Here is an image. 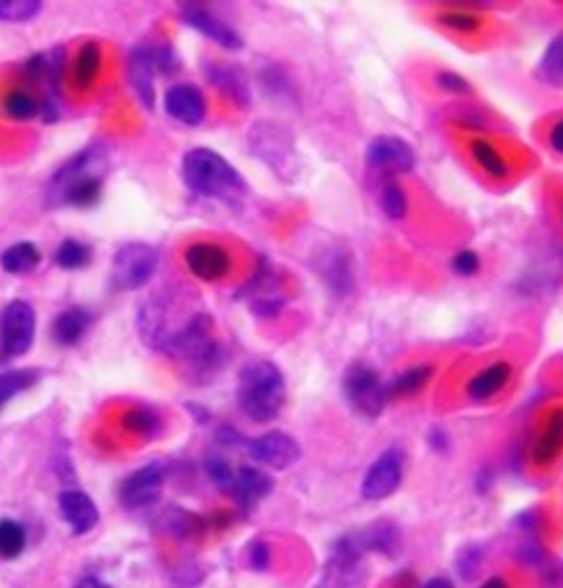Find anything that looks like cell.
<instances>
[{"mask_svg": "<svg viewBox=\"0 0 563 588\" xmlns=\"http://www.w3.org/2000/svg\"><path fill=\"white\" fill-rule=\"evenodd\" d=\"M104 161L102 146H91L77 152L53 174L47 188V203L51 208H91L99 201L104 188Z\"/></svg>", "mask_w": 563, "mask_h": 588, "instance_id": "1", "label": "cell"}, {"mask_svg": "<svg viewBox=\"0 0 563 588\" xmlns=\"http://www.w3.org/2000/svg\"><path fill=\"white\" fill-rule=\"evenodd\" d=\"M183 181L205 199L236 203L247 192V183L231 163L209 148H192L183 157Z\"/></svg>", "mask_w": 563, "mask_h": 588, "instance_id": "2", "label": "cell"}, {"mask_svg": "<svg viewBox=\"0 0 563 588\" xmlns=\"http://www.w3.org/2000/svg\"><path fill=\"white\" fill-rule=\"evenodd\" d=\"M286 401L282 370L269 359H253L238 375V404L256 423H271L280 417Z\"/></svg>", "mask_w": 563, "mask_h": 588, "instance_id": "3", "label": "cell"}, {"mask_svg": "<svg viewBox=\"0 0 563 588\" xmlns=\"http://www.w3.org/2000/svg\"><path fill=\"white\" fill-rule=\"evenodd\" d=\"M214 322L205 313H196L181 329H176L170 340L163 344L161 353L179 359L196 379H207L216 375L223 366V346L214 337Z\"/></svg>", "mask_w": 563, "mask_h": 588, "instance_id": "4", "label": "cell"}, {"mask_svg": "<svg viewBox=\"0 0 563 588\" xmlns=\"http://www.w3.org/2000/svg\"><path fill=\"white\" fill-rule=\"evenodd\" d=\"M159 269V252L148 243H126L113 258L110 282L119 291H137L148 285Z\"/></svg>", "mask_w": 563, "mask_h": 588, "instance_id": "5", "label": "cell"}, {"mask_svg": "<svg viewBox=\"0 0 563 588\" xmlns=\"http://www.w3.org/2000/svg\"><path fill=\"white\" fill-rule=\"evenodd\" d=\"M344 395L352 410L361 417H379L385 404H388V390L377 370L366 366V364H355L348 368L344 377Z\"/></svg>", "mask_w": 563, "mask_h": 588, "instance_id": "6", "label": "cell"}, {"mask_svg": "<svg viewBox=\"0 0 563 588\" xmlns=\"http://www.w3.org/2000/svg\"><path fill=\"white\" fill-rule=\"evenodd\" d=\"M36 337V311L25 300H14L0 313V357L16 359L29 353Z\"/></svg>", "mask_w": 563, "mask_h": 588, "instance_id": "7", "label": "cell"}, {"mask_svg": "<svg viewBox=\"0 0 563 588\" xmlns=\"http://www.w3.org/2000/svg\"><path fill=\"white\" fill-rule=\"evenodd\" d=\"M405 456L399 448H390L381 452L370 470L366 472L361 485V494L368 500H385L390 498L403 483Z\"/></svg>", "mask_w": 563, "mask_h": 588, "instance_id": "8", "label": "cell"}, {"mask_svg": "<svg viewBox=\"0 0 563 588\" xmlns=\"http://www.w3.org/2000/svg\"><path fill=\"white\" fill-rule=\"evenodd\" d=\"M366 163L379 174H405L416 166V155L405 139L394 135L374 137L366 150Z\"/></svg>", "mask_w": 563, "mask_h": 588, "instance_id": "9", "label": "cell"}, {"mask_svg": "<svg viewBox=\"0 0 563 588\" xmlns=\"http://www.w3.org/2000/svg\"><path fill=\"white\" fill-rule=\"evenodd\" d=\"M247 452L253 461L267 465L271 470H289L291 465L300 461L302 450L291 434L286 432H267L262 437L247 443Z\"/></svg>", "mask_w": 563, "mask_h": 588, "instance_id": "10", "label": "cell"}, {"mask_svg": "<svg viewBox=\"0 0 563 588\" xmlns=\"http://www.w3.org/2000/svg\"><path fill=\"white\" fill-rule=\"evenodd\" d=\"M163 467L159 463H150L141 470L132 472L119 487V498L128 509L148 507L159 498L163 489Z\"/></svg>", "mask_w": 563, "mask_h": 588, "instance_id": "11", "label": "cell"}, {"mask_svg": "<svg viewBox=\"0 0 563 588\" xmlns=\"http://www.w3.org/2000/svg\"><path fill=\"white\" fill-rule=\"evenodd\" d=\"M163 108L176 122L198 126L205 119L207 102L203 91L194 84H174L163 95Z\"/></svg>", "mask_w": 563, "mask_h": 588, "instance_id": "12", "label": "cell"}, {"mask_svg": "<svg viewBox=\"0 0 563 588\" xmlns=\"http://www.w3.org/2000/svg\"><path fill=\"white\" fill-rule=\"evenodd\" d=\"M185 265L198 280L216 282L231 271V256L216 243H194L185 249Z\"/></svg>", "mask_w": 563, "mask_h": 588, "instance_id": "13", "label": "cell"}, {"mask_svg": "<svg viewBox=\"0 0 563 588\" xmlns=\"http://www.w3.org/2000/svg\"><path fill=\"white\" fill-rule=\"evenodd\" d=\"M181 16L185 20V25H190L192 29L198 31V34H203L205 38L216 42L218 47H223L227 51L242 49V38L238 31L231 29L225 20L214 16L209 9L201 5H183Z\"/></svg>", "mask_w": 563, "mask_h": 588, "instance_id": "14", "label": "cell"}, {"mask_svg": "<svg viewBox=\"0 0 563 588\" xmlns=\"http://www.w3.org/2000/svg\"><path fill=\"white\" fill-rule=\"evenodd\" d=\"M128 82L135 91L137 100L152 111L154 102H157V91H154V75H157V67L152 60V47L150 45H137L128 53L126 62Z\"/></svg>", "mask_w": 563, "mask_h": 588, "instance_id": "15", "label": "cell"}, {"mask_svg": "<svg viewBox=\"0 0 563 588\" xmlns=\"http://www.w3.org/2000/svg\"><path fill=\"white\" fill-rule=\"evenodd\" d=\"M60 511L66 525L71 527L77 536L93 531L99 520V509L93 503V498L82 489H66L60 494Z\"/></svg>", "mask_w": 563, "mask_h": 588, "instance_id": "16", "label": "cell"}, {"mask_svg": "<svg viewBox=\"0 0 563 588\" xmlns=\"http://www.w3.org/2000/svg\"><path fill=\"white\" fill-rule=\"evenodd\" d=\"M251 139H253V152L264 159V163H284L289 166V159L293 155V146H291V137L284 133L282 128L275 124H258L251 130Z\"/></svg>", "mask_w": 563, "mask_h": 588, "instance_id": "17", "label": "cell"}, {"mask_svg": "<svg viewBox=\"0 0 563 588\" xmlns=\"http://www.w3.org/2000/svg\"><path fill=\"white\" fill-rule=\"evenodd\" d=\"M207 80L212 82L216 89L227 95L231 102H236L238 106H249L251 102V91H249V82L247 75L238 69L236 64H227V62H209L205 67Z\"/></svg>", "mask_w": 563, "mask_h": 588, "instance_id": "18", "label": "cell"}, {"mask_svg": "<svg viewBox=\"0 0 563 588\" xmlns=\"http://www.w3.org/2000/svg\"><path fill=\"white\" fill-rule=\"evenodd\" d=\"M563 450V408H557L548 415L542 430L533 443L531 459L539 467L553 465Z\"/></svg>", "mask_w": 563, "mask_h": 588, "instance_id": "19", "label": "cell"}, {"mask_svg": "<svg viewBox=\"0 0 563 588\" xmlns=\"http://www.w3.org/2000/svg\"><path fill=\"white\" fill-rule=\"evenodd\" d=\"M511 377H513V366L509 362H495L469 379L467 397L471 401H476V404L489 401L506 388Z\"/></svg>", "mask_w": 563, "mask_h": 588, "instance_id": "20", "label": "cell"}, {"mask_svg": "<svg viewBox=\"0 0 563 588\" xmlns=\"http://www.w3.org/2000/svg\"><path fill=\"white\" fill-rule=\"evenodd\" d=\"M88 326H91V313L82 307L64 309L51 324L53 340L60 346H75L82 340Z\"/></svg>", "mask_w": 563, "mask_h": 588, "instance_id": "21", "label": "cell"}, {"mask_svg": "<svg viewBox=\"0 0 563 588\" xmlns=\"http://www.w3.org/2000/svg\"><path fill=\"white\" fill-rule=\"evenodd\" d=\"M271 489H273V481L269 478V474H264L262 470H258V467H240L231 492H234L245 505H253L267 496Z\"/></svg>", "mask_w": 563, "mask_h": 588, "instance_id": "22", "label": "cell"}, {"mask_svg": "<svg viewBox=\"0 0 563 588\" xmlns=\"http://www.w3.org/2000/svg\"><path fill=\"white\" fill-rule=\"evenodd\" d=\"M469 152L473 161H476V166L487 174V177L495 179V181H502L509 177V161L502 155V152L495 148L489 139H473L469 144Z\"/></svg>", "mask_w": 563, "mask_h": 588, "instance_id": "23", "label": "cell"}, {"mask_svg": "<svg viewBox=\"0 0 563 588\" xmlns=\"http://www.w3.org/2000/svg\"><path fill=\"white\" fill-rule=\"evenodd\" d=\"M42 260V254L38 245L29 241L9 245L3 254H0V267H3L11 276H25L31 274L33 269H38Z\"/></svg>", "mask_w": 563, "mask_h": 588, "instance_id": "24", "label": "cell"}, {"mask_svg": "<svg viewBox=\"0 0 563 588\" xmlns=\"http://www.w3.org/2000/svg\"><path fill=\"white\" fill-rule=\"evenodd\" d=\"M434 368L432 366H414L407 368L399 377H394L390 384H385V390H388V399H403V397H412L416 392H421L427 381L432 379Z\"/></svg>", "mask_w": 563, "mask_h": 588, "instance_id": "25", "label": "cell"}, {"mask_svg": "<svg viewBox=\"0 0 563 588\" xmlns=\"http://www.w3.org/2000/svg\"><path fill=\"white\" fill-rule=\"evenodd\" d=\"M537 78L553 89L563 91V34H559L546 47L542 60L537 64Z\"/></svg>", "mask_w": 563, "mask_h": 588, "instance_id": "26", "label": "cell"}, {"mask_svg": "<svg viewBox=\"0 0 563 588\" xmlns=\"http://www.w3.org/2000/svg\"><path fill=\"white\" fill-rule=\"evenodd\" d=\"M102 69V49H99L97 42H86L75 58L73 67V80L77 89H88L99 75Z\"/></svg>", "mask_w": 563, "mask_h": 588, "instance_id": "27", "label": "cell"}, {"mask_svg": "<svg viewBox=\"0 0 563 588\" xmlns=\"http://www.w3.org/2000/svg\"><path fill=\"white\" fill-rule=\"evenodd\" d=\"M40 381V370L36 368H18L7 370L0 375V410H3L11 399L27 392Z\"/></svg>", "mask_w": 563, "mask_h": 588, "instance_id": "28", "label": "cell"}, {"mask_svg": "<svg viewBox=\"0 0 563 588\" xmlns=\"http://www.w3.org/2000/svg\"><path fill=\"white\" fill-rule=\"evenodd\" d=\"M91 260V247H86L84 243L75 241V238H66L55 249V265L64 271H77L84 269Z\"/></svg>", "mask_w": 563, "mask_h": 588, "instance_id": "29", "label": "cell"}, {"mask_svg": "<svg viewBox=\"0 0 563 588\" xmlns=\"http://www.w3.org/2000/svg\"><path fill=\"white\" fill-rule=\"evenodd\" d=\"M121 423H124L126 430L141 434V437H154V434L161 430L159 412L152 408H143V406L130 408L124 415V419H121Z\"/></svg>", "mask_w": 563, "mask_h": 588, "instance_id": "30", "label": "cell"}, {"mask_svg": "<svg viewBox=\"0 0 563 588\" xmlns=\"http://www.w3.org/2000/svg\"><path fill=\"white\" fill-rule=\"evenodd\" d=\"M27 544L25 527L16 520H0V558L14 560Z\"/></svg>", "mask_w": 563, "mask_h": 588, "instance_id": "31", "label": "cell"}, {"mask_svg": "<svg viewBox=\"0 0 563 588\" xmlns=\"http://www.w3.org/2000/svg\"><path fill=\"white\" fill-rule=\"evenodd\" d=\"M3 106H5V113L11 119H20V122H25V119H33L36 115H40V102L25 89L9 91L5 95Z\"/></svg>", "mask_w": 563, "mask_h": 588, "instance_id": "32", "label": "cell"}, {"mask_svg": "<svg viewBox=\"0 0 563 588\" xmlns=\"http://www.w3.org/2000/svg\"><path fill=\"white\" fill-rule=\"evenodd\" d=\"M324 280L337 293H348L352 289V269L344 254H335L326 260Z\"/></svg>", "mask_w": 563, "mask_h": 588, "instance_id": "33", "label": "cell"}, {"mask_svg": "<svg viewBox=\"0 0 563 588\" xmlns=\"http://www.w3.org/2000/svg\"><path fill=\"white\" fill-rule=\"evenodd\" d=\"M42 12L38 0H0V20L3 23H29Z\"/></svg>", "mask_w": 563, "mask_h": 588, "instance_id": "34", "label": "cell"}, {"mask_svg": "<svg viewBox=\"0 0 563 588\" xmlns=\"http://www.w3.org/2000/svg\"><path fill=\"white\" fill-rule=\"evenodd\" d=\"M381 208L385 212V216L392 221H401L405 219L407 210H410V203H407V194L401 188L399 183H385L383 190H381Z\"/></svg>", "mask_w": 563, "mask_h": 588, "instance_id": "35", "label": "cell"}, {"mask_svg": "<svg viewBox=\"0 0 563 588\" xmlns=\"http://www.w3.org/2000/svg\"><path fill=\"white\" fill-rule=\"evenodd\" d=\"M438 23L451 31H458V34H473L482 27V18L469 9H449V12L438 14Z\"/></svg>", "mask_w": 563, "mask_h": 588, "instance_id": "36", "label": "cell"}, {"mask_svg": "<svg viewBox=\"0 0 563 588\" xmlns=\"http://www.w3.org/2000/svg\"><path fill=\"white\" fill-rule=\"evenodd\" d=\"M205 467H207V474L214 481V485H218L220 489H234L236 474L225 459H220V456H209V459L205 461Z\"/></svg>", "mask_w": 563, "mask_h": 588, "instance_id": "37", "label": "cell"}, {"mask_svg": "<svg viewBox=\"0 0 563 588\" xmlns=\"http://www.w3.org/2000/svg\"><path fill=\"white\" fill-rule=\"evenodd\" d=\"M451 269L456 271L458 276H473L480 271V256L473 252V249H462L454 258H451Z\"/></svg>", "mask_w": 563, "mask_h": 588, "instance_id": "38", "label": "cell"}, {"mask_svg": "<svg viewBox=\"0 0 563 588\" xmlns=\"http://www.w3.org/2000/svg\"><path fill=\"white\" fill-rule=\"evenodd\" d=\"M436 84L447 93H456V95L471 93V84L465 78H462V75H458L454 71H440L436 75Z\"/></svg>", "mask_w": 563, "mask_h": 588, "instance_id": "39", "label": "cell"}, {"mask_svg": "<svg viewBox=\"0 0 563 588\" xmlns=\"http://www.w3.org/2000/svg\"><path fill=\"white\" fill-rule=\"evenodd\" d=\"M282 307H284V298L280 296H258L251 300L253 313L260 315V318H275Z\"/></svg>", "mask_w": 563, "mask_h": 588, "instance_id": "40", "label": "cell"}, {"mask_svg": "<svg viewBox=\"0 0 563 588\" xmlns=\"http://www.w3.org/2000/svg\"><path fill=\"white\" fill-rule=\"evenodd\" d=\"M152 60L157 71H163V73H170L172 69L179 67V60H176V53L170 45L152 47Z\"/></svg>", "mask_w": 563, "mask_h": 588, "instance_id": "41", "label": "cell"}, {"mask_svg": "<svg viewBox=\"0 0 563 588\" xmlns=\"http://www.w3.org/2000/svg\"><path fill=\"white\" fill-rule=\"evenodd\" d=\"M548 146L553 148L557 155H563V117L550 126L548 130Z\"/></svg>", "mask_w": 563, "mask_h": 588, "instance_id": "42", "label": "cell"}, {"mask_svg": "<svg viewBox=\"0 0 563 588\" xmlns=\"http://www.w3.org/2000/svg\"><path fill=\"white\" fill-rule=\"evenodd\" d=\"M251 564L256 566V569H264V566L269 564V549L264 547V544H258V547H253V551H251Z\"/></svg>", "mask_w": 563, "mask_h": 588, "instance_id": "43", "label": "cell"}, {"mask_svg": "<svg viewBox=\"0 0 563 588\" xmlns=\"http://www.w3.org/2000/svg\"><path fill=\"white\" fill-rule=\"evenodd\" d=\"M423 588H454V584H451L449 580H445V577H434V580L425 582Z\"/></svg>", "mask_w": 563, "mask_h": 588, "instance_id": "44", "label": "cell"}, {"mask_svg": "<svg viewBox=\"0 0 563 588\" xmlns=\"http://www.w3.org/2000/svg\"><path fill=\"white\" fill-rule=\"evenodd\" d=\"M75 588H110V586H106L104 582H99L97 577H86V580H82Z\"/></svg>", "mask_w": 563, "mask_h": 588, "instance_id": "45", "label": "cell"}, {"mask_svg": "<svg viewBox=\"0 0 563 588\" xmlns=\"http://www.w3.org/2000/svg\"><path fill=\"white\" fill-rule=\"evenodd\" d=\"M480 588H509V584H506L504 577H491V580L484 582Z\"/></svg>", "mask_w": 563, "mask_h": 588, "instance_id": "46", "label": "cell"}]
</instances>
